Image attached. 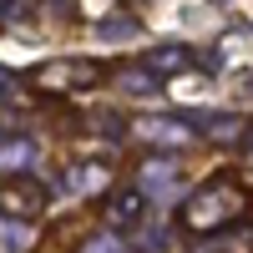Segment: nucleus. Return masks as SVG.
Returning <instances> with one entry per match:
<instances>
[{
    "label": "nucleus",
    "mask_w": 253,
    "mask_h": 253,
    "mask_svg": "<svg viewBox=\"0 0 253 253\" xmlns=\"http://www.w3.org/2000/svg\"><path fill=\"white\" fill-rule=\"evenodd\" d=\"M208 253H253V223H243V228H233V233L213 238Z\"/></svg>",
    "instance_id": "nucleus-8"
},
{
    "label": "nucleus",
    "mask_w": 253,
    "mask_h": 253,
    "mask_svg": "<svg viewBox=\"0 0 253 253\" xmlns=\"http://www.w3.org/2000/svg\"><path fill=\"white\" fill-rule=\"evenodd\" d=\"M112 71L117 66L96 56H56L31 71V86L41 96H86V91H101V81H112Z\"/></svg>",
    "instance_id": "nucleus-2"
},
{
    "label": "nucleus",
    "mask_w": 253,
    "mask_h": 253,
    "mask_svg": "<svg viewBox=\"0 0 253 253\" xmlns=\"http://www.w3.org/2000/svg\"><path fill=\"white\" fill-rule=\"evenodd\" d=\"M142 218H147V193L142 187H112L107 198H101V213H96V223L101 228H112V233H132V228H142Z\"/></svg>",
    "instance_id": "nucleus-4"
},
{
    "label": "nucleus",
    "mask_w": 253,
    "mask_h": 253,
    "mask_svg": "<svg viewBox=\"0 0 253 253\" xmlns=\"http://www.w3.org/2000/svg\"><path fill=\"white\" fill-rule=\"evenodd\" d=\"M0 208H5V218H46L51 208V182L36 177V172H5V182H0Z\"/></svg>",
    "instance_id": "nucleus-3"
},
{
    "label": "nucleus",
    "mask_w": 253,
    "mask_h": 253,
    "mask_svg": "<svg viewBox=\"0 0 253 253\" xmlns=\"http://www.w3.org/2000/svg\"><path fill=\"white\" fill-rule=\"evenodd\" d=\"M177 233L193 243H213L233 228L253 223V182L238 172V167H213L193 193L177 203Z\"/></svg>",
    "instance_id": "nucleus-1"
},
{
    "label": "nucleus",
    "mask_w": 253,
    "mask_h": 253,
    "mask_svg": "<svg viewBox=\"0 0 253 253\" xmlns=\"http://www.w3.org/2000/svg\"><path fill=\"white\" fill-rule=\"evenodd\" d=\"M167 86H172L177 101H208V96H213V81H208L203 71H187V76H177V81H167Z\"/></svg>",
    "instance_id": "nucleus-7"
},
{
    "label": "nucleus",
    "mask_w": 253,
    "mask_h": 253,
    "mask_svg": "<svg viewBox=\"0 0 253 253\" xmlns=\"http://www.w3.org/2000/svg\"><path fill=\"white\" fill-rule=\"evenodd\" d=\"M142 66L147 71H172V81H177V76L193 71V51H187V46H152L142 56Z\"/></svg>",
    "instance_id": "nucleus-6"
},
{
    "label": "nucleus",
    "mask_w": 253,
    "mask_h": 253,
    "mask_svg": "<svg viewBox=\"0 0 253 253\" xmlns=\"http://www.w3.org/2000/svg\"><path fill=\"white\" fill-rule=\"evenodd\" d=\"M137 137H142V147H187V126L167 122V117H142Z\"/></svg>",
    "instance_id": "nucleus-5"
},
{
    "label": "nucleus",
    "mask_w": 253,
    "mask_h": 253,
    "mask_svg": "<svg viewBox=\"0 0 253 253\" xmlns=\"http://www.w3.org/2000/svg\"><path fill=\"white\" fill-rule=\"evenodd\" d=\"M81 253H122V233H112V228L96 223V233L81 243Z\"/></svg>",
    "instance_id": "nucleus-9"
}]
</instances>
